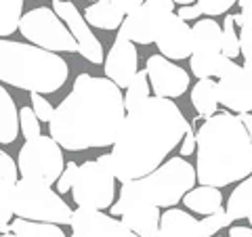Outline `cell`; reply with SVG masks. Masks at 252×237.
Here are the masks:
<instances>
[{
  "label": "cell",
  "mask_w": 252,
  "mask_h": 237,
  "mask_svg": "<svg viewBox=\"0 0 252 237\" xmlns=\"http://www.w3.org/2000/svg\"><path fill=\"white\" fill-rule=\"evenodd\" d=\"M189 120L172 99L149 97L124 118L109 153V168L120 183L152 175L185 137Z\"/></svg>",
  "instance_id": "1"
},
{
  "label": "cell",
  "mask_w": 252,
  "mask_h": 237,
  "mask_svg": "<svg viewBox=\"0 0 252 237\" xmlns=\"http://www.w3.org/2000/svg\"><path fill=\"white\" fill-rule=\"evenodd\" d=\"M126 118L122 89L109 80L80 74L72 92L55 107L49 134L67 151H84L116 143Z\"/></svg>",
  "instance_id": "2"
},
{
  "label": "cell",
  "mask_w": 252,
  "mask_h": 237,
  "mask_svg": "<svg viewBox=\"0 0 252 237\" xmlns=\"http://www.w3.org/2000/svg\"><path fill=\"white\" fill-rule=\"evenodd\" d=\"M195 172L200 185L217 189L252 175V139L238 116L215 114L200 126Z\"/></svg>",
  "instance_id": "3"
},
{
  "label": "cell",
  "mask_w": 252,
  "mask_h": 237,
  "mask_svg": "<svg viewBox=\"0 0 252 237\" xmlns=\"http://www.w3.org/2000/svg\"><path fill=\"white\" fill-rule=\"evenodd\" d=\"M69 67L57 53L0 38V82L19 90L51 94L67 82Z\"/></svg>",
  "instance_id": "4"
},
{
  "label": "cell",
  "mask_w": 252,
  "mask_h": 237,
  "mask_svg": "<svg viewBox=\"0 0 252 237\" xmlns=\"http://www.w3.org/2000/svg\"><path fill=\"white\" fill-rule=\"evenodd\" d=\"M198 183V172L183 157H170L152 175L126 180L120 187L122 197H139L158 208H172Z\"/></svg>",
  "instance_id": "5"
},
{
  "label": "cell",
  "mask_w": 252,
  "mask_h": 237,
  "mask_svg": "<svg viewBox=\"0 0 252 237\" xmlns=\"http://www.w3.org/2000/svg\"><path fill=\"white\" fill-rule=\"evenodd\" d=\"M13 212L17 218L34 220V223H53V225H69L74 210L53 191L51 185L36 183V180L19 178L15 187Z\"/></svg>",
  "instance_id": "6"
},
{
  "label": "cell",
  "mask_w": 252,
  "mask_h": 237,
  "mask_svg": "<svg viewBox=\"0 0 252 237\" xmlns=\"http://www.w3.org/2000/svg\"><path fill=\"white\" fill-rule=\"evenodd\" d=\"M17 168L21 178L44 185L57 183L65 168L63 147L51 134H40L32 141H26L17 155Z\"/></svg>",
  "instance_id": "7"
},
{
  "label": "cell",
  "mask_w": 252,
  "mask_h": 237,
  "mask_svg": "<svg viewBox=\"0 0 252 237\" xmlns=\"http://www.w3.org/2000/svg\"><path fill=\"white\" fill-rule=\"evenodd\" d=\"M21 36L34 46H40L51 53H80L76 38L67 26L59 19V15L46 6H36L21 17L19 23Z\"/></svg>",
  "instance_id": "8"
},
{
  "label": "cell",
  "mask_w": 252,
  "mask_h": 237,
  "mask_svg": "<svg viewBox=\"0 0 252 237\" xmlns=\"http://www.w3.org/2000/svg\"><path fill=\"white\" fill-rule=\"evenodd\" d=\"M116 175L112 168L99 160H89L80 164L72 187V197L78 208L105 210L112 208L116 197Z\"/></svg>",
  "instance_id": "9"
},
{
  "label": "cell",
  "mask_w": 252,
  "mask_h": 237,
  "mask_svg": "<svg viewBox=\"0 0 252 237\" xmlns=\"http://www.w3.org/2000/svg\"><path fill=\"white\" fill-rule=\"evenodd\" d=\"M220 38H223V28L215 19H198L191 28V65L193 76L212 78L219 72V63L223 59V49H220Z\"/></svg>",
  "instance_id": "10"
},
{
  "label": "cell",
  "mask_w": 252,
  "mask_h": 237,
  "mask_svg": "<svg viewBox=\"0 0 252 237\" xmlns=\"http://www.w3.org/2000/svg\"><path fill=\"white\" fill-rule=\"evenodd\" d=\"M219 103L235 114H252V74L233 59L223 57L219 63Z\"/></svg>",
  "instance_id": "11"
},
{
  "label": "cell",
  "mask_w": 252,
  "mask_h": 237,
  "mask_svg": "<svg viewBox=\"0 0 252 237\" xmlns=\"http://www.w3.org/2000/svg\"><path fill=\"white\" fill-rule=\"evenodd\" d=\"M172 13H175L172 0H145L137 11L124 17L118 36L130 40L132 44H152L156 42V34L164 19Z\"/></svg>",
  "instance_id": "12"
},
{
  "label": "cell",
  "mask_w": 252,
  "mask_h": 237,
  "mask_svg": "<svg viewBox=\"0 0 252 237\" xmlns=\"http://www.w3.org/2000/svg\"><path fill=\"white\" fill-rule=\"evenodd\" d=\"M112 216H120V220L130 229V233L139 237H158L160 233V208L139 197H118L112 204Z\"/></svg>",
  "instance_id": "13"
},
{
  "label": "cell",
  "mask_w": 252,
  "mask_h": 237,
  "mask_svg": "<svg viewBox=\"0 0 252 237\" xmlns=\"http://www.w3.org/2000/svg\"><path fill=\"white\" fill-rule=\"evenodd\" d=\"M53 11L59 15V19L65 23L69 31H72V36L76 38L78 46H80L82 57L86 61L94 63V65H101V63L105 61L103 46H101L99 38L93 34V30L89 28V23H86V19L80 15V11L76 9V4L69 2V0H55Z\"/></svg>",
  "instance_id": "14"
},
{
  "label": "cell",
  "mask_w": 252,
  "mask_h": 237,
  "mask_svg": "<svg viewBox=\"0 0 252 237\" xmlns=\"http://www.w3.org/2000/svg\"><path fill=\"white\" fill-rule=\"evenodd\" d=\"M145 72L156 97L177 99L181 94H185L189 89V74L183 67H179L177 63L162 57V55H152L147 59Z\"/></svg>",
  "instance_id": "15"
},
{
  "label": "cell",
  "mask_w": 252,
  "mask_h": 237,
  "mask_svg": "<svg viewBox=\"0 0 252 237\" xmlns=\"http://www.w3.org/2000/svg\"><path fill=\"white\" fill-rule=\"evenodd\" d=\"M72 237H128L130 229L103 210L76 208L72 214Z\"/></svg>",
  "instance_id": "16"
},
{
  "label": "cell",
  "mask_w": 252,
  "mask_h": 237,
  "mask_svg": "<svg viewBox=\"0 0 252 237\" xmlns=\"http://www.w3.org/2000/svg\"><path fill=\"white\" fill-rule=\"evenodd\" d=\"M156 46L162 57L183 61L191 57V28L177 13L168 15L156 34Z\"/></svg>",
  "instance_id": "17"
},
{
  "label": "cell",
  "mask_w": 252,
  "mask_h": 237,
  "mask_svg": "<svg viewBox=\"0 0 252 237\" xmlns=\"http://www.w3.org/2000/svg\"><path fill=\"white\" fill-rule=\"evenodd\" d=\"M103 72L105 78H109L118 89H128L132 78L139 72V57L135 44L122 36H116L112 49L105 55Z\"/></svg>",
  "instance_id": "18"
},
{
  "label": "cell",
  "mask_w": 252,
  "mask_h": 237,
  "mask_svg": "<svg viewBox=\"0 0 252 237\" xmlns=\"http://www.w3.org/2000/svg\"><path fill=\"white\" fill-rule=\"evenodd\" d=\"M19 183V168L13 157L0 149V233H11L13 197Z\"/></svg>",
  "instance_id": "19"
},
{
  "label": "cell",
  "mask_w": 252,
  "mask_h": 237,
  "mask_svg": "<svg viewBox=\"0 0 252 237\" xmlns=\"http://www.w3.org/2000/svg\"><path fill=\"white\" fill-rule=\"evenodd\" d=\"M158 237H200V220L185 210L168 208L160 218Z\"/></svg>",
  "instance_id": "20"
},
{
  "label": "cell",
  "mask_w": 252,
  "mask_h": 237,
  "mask_svg": "<svg viewBox=\"0 0 252 237\" xmlns=\"http://www.w3.org/2000/svg\"><path fill=\"white\" fill-rule=\"evenodd\" d=\"M183 204L187 206V210L195 212V214H204V216H210L215 212L223 210V195L217 187H206V185H200V187H193L185 197H183Z\"/></svg>",
  "instance_id": "21"
},
{
  "label": "cell",
  "mask_w": 252,
  "mask_h": 237,
  "mask_svg": "<svg viewBox=\"0 0 252 237\" xmlns=\"http://www.w3.org/2000/svg\"><path fill=\"white\" fill-rule=\"evenodd\" d=\"M19 109L9 90L0 84V143L11 145L19 134Z\"/></svg>",
  "instance_id": "22"
},
{
  "label": "cell",
  "mask_w": 252,
  "mask_h": 237,
  "mask_svg": "<svg viewBox=\"0 0 252 237\" xmlns=\"http://www.w3.org/2000/svg\"><path fill=\"white\" fill-rule=\"evenodd\" d=\"M124 17L126 15L118 9V6H114L109 0L93 2L89 9L84 11L86 23H91L93 28H99V30H120Z\"/></svg>",
  "instance_id": "23"
},
{
  "label": "cell",
  "mask_w": 252,
  "mask_h": 237,
  "mask_svg": "<svg viewBox=\"0 0 252 237\" xmlns=\"http://www.w3.org/2000/svg\"><path fill=\"white\" fill-rule=\"evenodd\" d=\"M191 105L195 107L200 118H212L219 109V90H217V82L212 78H202L193 84L191 90Z\"/></svg>",
  "instance_id": "24"
},
{
  "label": "cell",
  "mask_w": 252,
  "mask_h": 237,
  "mask_svg": "<svg viewBox=\"0 0 252 237\" xmlns=\"http://www.w3.org/2000/svg\"><path fill=\"white\" fill-rule=\"evenodd\" d=\"M227 212L233 220L248 218L252 227V175L240 180V185L231 191L229 200H227Z\"/></svg>",
  "instance_id": "25"
},
{
  "label": "cell",
  "mask_w": 252,
  "mask_h": 237,
  "mask_svg": "<svg viewBox=\"0 0 252 237\" xmlns=\"http://www.w3.org/2000/svg\"><path fill=\"white\" fill-rule=\"evenodd\" d=\"M235 26L240 28V49L244 55V67L252 74V0L235 15Z\"/></svg>",
  "instance_id": "26"
},
{
  "label": "cell",
  "mask_w": 252,
  "mask_h": 237,
  "mask_svg": "<svg viewBox=\"0 0 252 237\" xmlns=\"http://www.w3.org/2000/svg\"><path fill=\"white\" fill-rule=\"evenodd\" d=\"M11 233L19 237H67L59 225L34 223V220H26V218H15L11 223Z\"/></svg>",
  "instance_id": "27"
},
{
  "label": "cell",
  "mask_w": 252,
  "mask_h": 237,
  "mask_svg": "<svg viewBox=\"0 0 252 237\" xmlns=\"http://www.w3.org/2000/svg\"><path fill=\"white\" fill-rule=\"evenodd\" d=\"M23 17V0H0V36H11L19 30Z\"/></svg>",
  "instance_id": "28"
},
{
  "label": "cell",
  "mask_w": 252,
  "mask_h": 237,
  "mask_svg": "<svg viewBox=\"0 0 252 237\" xmlns=\"http://www.w3.org/2000/svg\"><path fill=\"white\" fill-rule=\"evenodd\" d=\"M149 90H152V84H149V78L145 69H139L137 76L132 78L130 86L126 89V97H124V107L126 112L135 109L137 105H141L143 101L149 99Z\"/></svg>",
  "instance_id": "29"
},
{
  "label": "cell",
  "mask_w": 252,
  "mask_h": 237,
  "mask_svg": "<svg viewBox=\"0 0 252 237\" xmlns=\"http://www.w3.org/2000/svg\"><path fill=\"white\" fill-rule=\"evenodd\" d=\"M235 15H227L223 21V38H220V49H223V57L235 59L242 55L240 49V34L235 31Z\"/></svg>",
  "instance_id": "30"
},
{
  "label": "cell",
  "mask_w": 252,
  "mask_h": 237,
  "mask_svg": "<svg viewBox=\"0 0 252 237\" xmlns=\"http://www.w3.org/2000/svg\"><path fill=\"white\" fill-rule=\"evenodd\" d=\"M233 223L231 214L227 210H219L215 214H210L206 218L200 220V237H210V235H217L223 227H229Z\"/></svg>",
  "instance_id": "31"
},
{
  "label": "cell",
  "mask_w": 252,
  "mask_h": 237,
  "mask_svg": "<svg viewBox=\"0 0 252 237\" xmlns=\"http://www.w3.org/2000/svg\"><path fill=\"white\" fill-rule=\"evenodd\" d=\"M19 128L23 132V137H26V141L40 137V120H38V116L34 114L32 107L19 109Z\"/></svg>",
  "instance_id": "32"
},
{
  "label": "cell",
  "mask_w": 252,
  "mask_h": 237,
  "mask_svg": "<svg viewBox=\"0 0 252 237\" xmlns=\"http://www.w3.org/2000/svg\"><path fill=\"white\" fill-rule=\"evenodd\" d=\"M30 103H32L34 114L38 116V120H42V122H51L53 120L55 107L44 99V94H40V92H30Z\"/></svg>",
  "instance_id": "33"
},
{
  "label": "cell",
  "mask_w": 252,
  "mask_h": 237,
  "mask_svg": "<svg viewBox=\"0 0 252 237\" xmlns=\"http://www.w3.org/2000/svg\"><path fill=\"white\" fill-rule=\"evenodd\" d=\"M233 4H238V0H198V6L204 15L208 17H217V15H225Z\"/></svg>",
  "instance_id": "34"
},
{
  "label": "cell",
  "mask_w": 252,
  "mask_h": 237,
  "mask_svg": "<svg viewBox=\"0 0 252 237\" xmlns=\"http://www.w3.org/2000/svg\"><path fill=\"white\" fill-rule=\"evenodd\" d=\"M78 168H80V166H78L76 162H67V164H65V168H63L61 177H59V180H57V193H59V195L72 191L76 175H78Z\"/></svg>",
  "instance_id": "35"
},
{
  "label": "cell",
  "mask_w": 252,
  "mask_h": 237,
  "mask_svg": "<svg viewBox=\"0 0 252 237\" xmlns=\"http://www.w3.org/2000/svg\"><path fill=\"white\" fill-rule=\"evenodd\" d=\"M195 149H198V134L193 132V124L189 122L187 130H185V137H183V141H181V155L187 157V155L195 153Z\"/></svg>",
  "instance_id": "36"
},
{
  "label": "cell",
  "mask_w": 252,
  "mask_h": 237,
  "mask_svg": "<svg viewBox=\"0 0 252 237\" xmlns=\"http://www.w3.org/2000/svg\"><path fill=\"white\" fill-rule=\"evenodd\" d=\"M177 15H179V17L183 19V21H193V19L198 21L204 13H202V9H200L198 4H185V6H181Z\"/></svg>",
  "instance_id": "37"
},
{
  "label": "cell",
  "mask_w": 252,
  "mask_h": 237,
  "mask_svg": "<svg viewBox=\"0 0 252 237\" xmlns=\"http://www.w3.org/2000/svg\"><path fill=\"white\" fill-rule=\"evenodd\" d=\"M109 2H112L114 6H118V9H120L124 15H130L132 11H137L139 6L145 2V0H109Z\"/></svg>",
  "instance_id": "38"
},
{
  "label": "cell",
  "mask_w": 252,
  "mask_h": 237,
  "mask_svg": "<svg viewBox=\"0 0 252 237\" xmlns=\"http://www.w3.org/2000/svg\"><path fill=\"white\" fill-rule=\"evenodd\" d=\"M229 237H252V227H231Z\"/></svg>",
  "instance_id": "39"
},
{
  "label": "cell",
  "mask_w": 252,
  "mask_h": 237,
  "mask_svg": "<svg viewBox=\"0 0 252 237\" xmlns=\"http://www.w3.org/2000/svg\"><path fill=\"white\" fill-rule=\"evenodd\" d=\"M240 120H242V124L246 126V130H248V134H250V139H252V114H240L238 116Z\"/></svg>",
  "instance_id": "40"
},
{
  "label": "cell",
  "mask_w": 252,
  "mask_h": 237,
  "mask_svg": "<svg viewBox=\"0 0 252 237\" xmlns=\"http://www.w3.org/2000/svg\"><path fill=\"white\" fill-rule=\"evenodd\" d=\"M172 2H177L181 6H185V4H193V2H198V0H172Z\"/></svg>",
  "instance_id": "41"
},
{
  "label": "cell",
  "mask_w": 252,
  "mask_h": 237,
  "mask_svg": "<svg viewBox=\"0 0 252 237\" xmlns=\"http://www.w3.org/2000/svg\"><path fill=\"white\" fill-rule=\"evenodd\" d=\"M250 2V0H238V4H240V9H244V6H246Z\"/></svg>",
  "instance_id": "42"
},
{
  "label": "cell",
  "mask_w": 252,
  "mask_h": 237,
  "mask_svg": "<svg viewBox=\"0 0 252 237\" xmlns=\"http://www.w3.org/2000/svg\"><path fill=\"white\" fill-rule=\"evenodd\" d=\"M0 237H19V235H15V233H2Z\"/></svg>",
  "instance_id": "43"
},
{
  "label": "cell",
  "mask_w": 252,
  "mask_h": 237,
  "mask_svg": "<svg viewBox=\"0 0 252 237\" xmlns=\"http://www.w3.org/2000/svg\"><path fill=\"white\" fill-rule=\"evenodd\" d=\"M128 237H139V235H135V233H130V235H128Z\"/></svg>",
  "instance_id": "44"
},
{
  "label": "cell",
  "mask_w": 252,
  "mask_h": 237,
  "mask_svg": "<svg viewBox=\"0 0 252 237\" xmlns=\"http://www.w3.org/2000/svg\"><path fill=\"white\" fill-rule=\"evenodd\" d=\"M89 2H99V0H89Z\"/></svg>",
  "instance_id": "45"
},
{
  "label": "cell",
  "mask_w": 252,
  "mask_h": 237,
  "mask_svg": "<svg viewBox=\"0 0 252 237\" xmlns=\"http://www.w3.org/2000/svg\"><path fill=\"white\" fill-rule=\"evenodd\" d=\"M53 2H55V0H53Z\"/></svg>",
  "instance_id": "46"
}]
</instances>
